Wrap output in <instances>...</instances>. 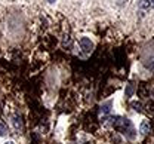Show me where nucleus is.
<instances>
[{"mask_svg": "<svg viewBox=\"0 0 154 144\" xmlns=\"http://www.w3.org/2000/svg\"><path fill=\"white\" fill-rule=\"evenodd\" d=\"M48 2H49V3H54V2H55V0H48Z\"/></svg>", "mask_w": 154, "mask_h": 144, "instance_id": "obj_9", "label": "nucleus"}, {"mask_svg": "<svg viewBox=\"0 0 154 144\" xmlns=\"http://www.w3.org/2000/svg\"><path fill=\"white\" fill-rule=\"evenodd\" d=\"M150 2H153V3H154V0H150Z\"/></svg>", "mask_w": 154, "mask_h": 144, "instance_id": "obj_10", "label": "nucleus"}, {"mask_svg": "<svg viewBox=\"0 0 154 144\" xmlns=\"http://www.w3.org/2000/svg\"><path fill=\"white\" fill-rule=\"evenodd\" d=\"M132 94H134V86L129 85L128 89H126V97H132Z\"/></svg>", "mask_w": 154, "mask_h": 144, "instance_id": "obj_7", "label": "nucleus"}, {"mask_svg": "<svg viewBox=\"0 0 154 144\" xmlns=\"http://www.w3.org/2000/svg\"><path fill=\"white\" fill-rule=\"evenodd\" d=\"M138 6L141 9H150V8H153V3H150V0H139Z\"/></svg>", "mask_w": 154, "mask_h": 144, "instance_id": "obj_4", "label": "nucleus"}, {"mask_svg": "<svg viewBox=\"0 0 154 144\" xmlns=\"http://www.w3.org/2000/svg\"><path fill=\"white\" fill-rule=\"evenodd\" d=\"M5 144H15V143H14V141H6Z\"/></svg>", "mask_w": 154, "mask_h": 144, "instance_id": "obj_8", "label": "nucleus"}, {"mask_svg": "<svg viewBox=\"0 0 154 144\" xmlns=\"http://www.w3.org/2000/svg\"><path fill=\"white\" fill-rule=\"evenodd\" d=\"M80 46H82V49H83V51L91 52V51H92V48H94V43L91 42V39H88V37H82V39H80Z\"/></svg>", "mask_w": 154, "mask_h": 144, "instance_id": "obj_1", "label": "nucleus"}, {"mask_svg": "<svg viewBox=\"0 0 154 144\" xmlns=\"http://www.w3.org/2000/svg\"><path fill=\"white\" fill-rule=\"evenodd\" d=\"M139 131H141V134H148L150 132V124L147 122V121H144L142 124H141V126H139Z\"/></svg>", "mask_w": 154, "mask_h": 144, "instance_id": "obj_3", "label": "nucleus"}, {"mask_svg": "<svg viewBox=\"0 0 154 144\" xmlns=\"http://www.w3.org/2000/svg\"><path fill=\"white\" fill-rule=\"evenodd\" d=\"M9 132V129H8V125L5 124L3 121H0V135H6Z\"/></svg>", "mask_w": 154, "mask_h": 144, "instance_id": "obj_6", "label": "nucleus"}, {"mask_svg": "<svg viewBox=\"0 0 154 144\" xmlns=\"http://www.w3.org/2000/svg\"><path fill=\"white\" fill-rule=\"evenodd\" d=\"M14 125H15V129L17 131H21L22 129V119L19 116H15L14 117Z\"/></svg>", "mask_w": 154, "mask_h": 144, "instance_id": "obj_5", "label": "nucleus"}, {"mask_svg": "<svg viewBox=\"0 0 154 144\" xmlns=\"http://www.w3.org/2000/svg\"><path fill=\"white\" fill-rule=\"evenodd\" d=\"M111 111V101H107V103H104L101 105V113L102 114H108Z\"/></svg>", "mask_w": 154, "mask_h": 144, "instance_id": "obj_2", "label": "nucleus"}]
</instances>
